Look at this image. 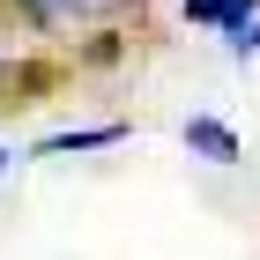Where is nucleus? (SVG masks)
<instances>
[{
  "instance_id": "obj_4",
  "label": "nucleus",
  "mask_w": 260,
  "mask_h": 260,
  "mask_svg": "<svg viewBox=\"0 0 260 260\" xmlns=\"http://www.w3.org/2000/svg\"><path fill=\"white\" fill-rule=\"evenodd\" d=\"M67 8H75V15H112L119 0H67Z\"/></svg>"
},
{
  "instance_id": "obj_3",
  "label": "nucleus",
  "mask_w": 260,
  "mask_h": 260,
  "mask_svg": "<svg viewBox=\"0 0 260 260\" xmlns=\"http://www.w3.org/2000/svg\"><path fill=\"white\" fill-rule=\"evenodd\" d=\"M104 141H126V126H119V119H104V126H75V134L38 141V156H75V149H104Z\"/></svg>"
},
{
  "instance_id": "obj_6",
  "label": "nucleus",
  "mask_w": 260,
  "mask_h": 260,
  "mask_svg": "<svg viewBox=\"0 0 260 260\" xmlns=\"http://www.w3.org/2000/svg\"><path fill=\"white\" fill-rule=\"evenodd\" d=\"M253 45H260V30H245V45H238V52H253Z\"/></svg>"
},
{
  "instance_id": "obj_7",
  "label": "nucleus",
  "mask_w": 260,
  "mask_h": 260,
  "mask_svg": "<svg viewBox=\"0 0 260 260\" xmlns=\"http://www.w3.org/2000/svg\"><path fill=\"white\" fill-rule=\"evenodd\" d=\"M0 171H8V149H0Z\"/></svg>"
},
{
  "instance_id": "obj_2",
  "label": "nucleus",
  "mask_w": 260,
  "mask_h": 260,
  "mask_svg": "<svg viewBox=\"0 0 260 260\" xmlns=\"http://www.w3.org/2000/svg\"><path fill=\"white\" fill-rule=\"evenodd\" d=\"M186 149L208 156V164H238V134H231L223 119H186Z\"/></svg>"
},
{
  "instance_id": "obj_1",
  "label": "nucleus",
  "mask_w": 260,
  "mask_h": 260,
  "mask_svg": "<svg viewBox=\"0 0 260 260\" xmlns=\"http://www.w3.org/2000/svg\"><path fill=\"white\" fill-rule=\"evenodd\" d=\"M253 8H260V0H186V15H193V22H216L223 38H231V52H238L245 30H253Z\"/></svg>"
},
{
  "instance_id": "obj_5",
  "label": "nucleus",
  "mask_w": 260,
  "mask_h": 260,
  "mask_svg": "<svg viewBox=\"0 0 260 260\" xmlns=\"http://www.w3.org/2000/svg\"><path fill=\"white\" fill-rule=\"evenodd\" d=\"M30 8H38V15H60V8H67V0H30Z\"/></svg>"
}]
</instances>
